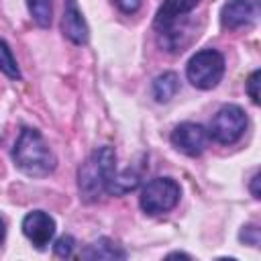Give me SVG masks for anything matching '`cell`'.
<instances>
[{
  "label": "cell",
  "instance_id": "9a60e30c",
  "mask_svg": "<svg viewBox=\"0 0 261 261\" xmlns=\"http://www.w3.org/2000/svg\"><path fill=\"white\" fill-rule=\"evenodd\" d=\"M0 71L6 73L12 80H18L20 77V69L16 65V59H14L12 51H10V47L2 39H0Z\"/></svg>",
  "mask_w": 261,
  "mask_h": 261
},
{
  "label": "cell",
  "instance_id": "5bb4252c",
  "mask_svg": "<svg viewBox=\"0 0 261 261\" xmlns=\"http://www.w3.org/2000/svg\"><path fill=\"white\" fill-rule=\"evenodd\" d=\"M139 179H141V175L137 171H130V169L122 171L120 175L114 173V177H112V181L108 186V194H116V196L118 194H126V192L135 190L139 186Z\"/></svg>",
  "mask_w": 261,
  "mask_h": 261
},
{
  "label": "cell",
  "instance_id": "7a4b0ae2",
  "mask_svg": "<svg viewBox=\"0 0 261 261\" xmlns=\"http://www.w3.org/2000/svg\"><path fill=\"white\" fill-rule=\"evenodd\" d=\"M12 159L20 171L33 177L49 175L55 169V155L35 128H24L12 149Z\"/></svg>",
  "mask_w": 261,
  "mask_h": 261
},
{
  "label": "cell",
  "instance_id": "44dd1931",
  "mask_svg": "<svg viewBox=\"0 0 261 261\" xmlns=\"http://www.w3.org/2000/svg\"><path fill=\"white\" fill-rule=\"evenodd\" d=\"M2 239H4V222L0 218V243H2Z\"/></svg>",
  "mask_w": 261,
  "mask_h": 261
},
{
  "label": "cell",
  "instance_id": "ffe728a7",
  "mask_svg": "<svg viewBox=\"0 0 261 261\" xmlns=\"http://www.w3.org/2000/svg\"><path fill=\"white\" fill-rule=\"evenodd\" d=\"M257 184H259V173H255V175H253V181H251V192H253V198H259Z\"/></svg>",
  "mask_w": 261,
  "mask_h": 261
},
{
  "label": "cell",
  "instance_id": "7c38bea8",
  "mask_svg": "<svg viewBox=\"0 0 261 261\" xmlns=\"http://www.w3.org/2000/svg\"><path fill=\"white\" fill-rule=\"evenodd\" d=\"M177 88H179L177 75L171 73V71H167V73L159 75V77L153 82V96H155L157 102H167V100H171V98L175 96Z\"/></svg>",
  "mask_w": 261,
  "mask_h": 261
},
{
  "label": "cell",
  "instance_id": "52a82bcc",
  "mask_svg": "<svg viewBox=\"0 0 261 261\" xmlns=\"http://www.w3.org/2000/svg\"><path fill=\"white\" fill-rule=\"evenodd\" d=\"M22 232L37 249H43L51 243L55 234V220L43 210L29 212L22 220Z\"/></svg>",
  "mask_w": 261,
  "mask_h": 261
},
{
  "label": "cell",
  "instance_id": "d6986e66",
  "mask_svg": "<svg viewBox=\"0 0 261 261\" xmlns=\"http://www.w3.org/2000/svg\"><path fill=\"white\" fill-rule=\"evenodd\" d=\"M114 2H116V6H118L122 12H126V14L139 10V6H141V0H114Z\"/></svg>",
  "mask_w": 261,
  "mask_h": 261
},
{
  "label": "cell",
  "instance_id": "3957f363",
  "mask_svg": "<svg viewBox=\"0 0 261 261\" xmlns=\"http://www.w3.org/2000/svg\"><path fill=\"white\" fill-rule=\"evenodd\" d=\"M186 73H188V80L196 88L210 90V88H214L222 80V73H224V57L218 51H214V49L198 51L188 61Z\"/></svg>",
  "mask_w": 261,
  "mask_h": 261
},
{
  "label": "cell",
  "instance_id": "ac0fdd59",
  "mask_svg": "<svg viewBox=\"0 0 261 261\" xmlns=\"http://www.w3.org/2000/svg\"><path fill=\"white\" fill-rule=\"evenodd\" d=\"M241 239H243L245 243H249V245L257 247V245H259V228H257L255 224L247 226V228H245V230L241 232Z\"/></svg>",
  "mask_w": 261,
  "mask_h": 261
},
{
  "label": "cell",
  "instance_id": "8fae6325",
  "mask_svg": "<svg viewBox=\"0 0 261 261\" xmlns=\"http://www.w3.org/2000/svg\"><path fill=\"white\" fill-rule=\"evenodd\" d=\"M84 259H126V251L110 239H98L82 251Z\"/></svg>",
  "mask_w": 261,
  "mask_h": 261
},
{
  "label": "cell",
  "instance_id": "277c9868",
  "mask_svg": "<svg viewBox=\"0 0 261 261\" xmlns=\"http://www.w3.org/2000/svg\"><path fill=\"white\" fill-rule=\"evenodd\" d=\"M245 128H247V116L243 108L228 104V106H222L212 116L208 137H212L220 145H232L243 137Z\"/></svg>",
  "mask_w": 261,
  "mask_h": 261
},
{
  "label": "cell",
  "instance_id": "6da1fadb",
  "mask_svg": "<svg viewBox=\"0 0 261 261\" xmlns=\"http://www.w3.org/2000/svg\"><path fill=\"white\" fill-rule=\"evenodd\" d=\"M116 173V155L110 147L96 149L80 167L77 184L80 194L86 202L98 200L104 192H108V186Z\"/></svg>",
  "mask_w": 261,
  "mask_h": 261
},
{
  "label": "cell",
  "instance_id": "ba28073f",
  "mask_svg": "<svg viewBox=\"0 0 261 261\" xmlns=\"http://www.w3.org/2000/svg\"><path fill=\"white\" fill-rule=\"evenodd\" d=\"M259 14L257 0H230L224 4L220 20L226 29H241L247 24H253Z\"/></svg>",
  "mask_w": 261,
  "mask_h": 261
},
{
  "label": "cell",
  "instance_id": "e0dca14e",
  "mask_svg": "<svg viewBox=\"0 0 261 261\" xmlns=\"http://www.w3.org/2000/svg\"><path fill=\"white\" fill-rule=\"evenodd\" d=\"M259 77H261V71L255 69L247 80V92H249V96L255 104H259Z\"/></svg>",
  "mask_w": 261,
  "mask_h": 261
},
{
  "label": "cell",
  "instance_id": "9c48e42d",
  "mask_svg": "<svg viewBox=\"0 0 261 261\" xmlns=\"http://www.w3.org/2000/svg\"><path fill=\"white\" fill-rule=\"evenodd\" d=\"M63 33L65 37L75 43V45H84L88 43V37H90V31H88V24L77 8V2L75 0H65V10H63Z\"/></svg>",
  "mask_w": 261,
  "mask_h": 261
},
{
  "label": "cell",
  "instance_id": "8992f818",
  "mask_svg": "<svg viewBox=\"0 0 261 261\" xmlns=\"http://www.w3.org/2000/svg\"><path fill=\"white\" fill-rule=\"evenodd\" d=\"M206 141H208V130L196 122H181L171 133L173 147L190 157L200 155L206 147Z\"/></svg>",
  "mask_w": 261,
  "mask_h": 261
},
{
  "label": "cell",
  "instance_id": "5b68a950",
  "mask_svg": "<svg viewBox=\"0 0 261 261\" xmlns=\"http://www.w3.org/2000/svg\"><path fill=\"white\" fill-rule=\"evenodd\" d=\"M177 202H179V186L171 177L151 179L141 194V208L153 216L169 212Z\"/></svg>",
  "mask_w": 261,
  "mask_h": 261
},
{
  "label": "cell",
  "instance_id": "4fadbf2b",
  "mask_svg": "<svg viewBox=\"0 0 261 261\" xmlns=\"http://www.w3.org/2000/svg\"><path fill=\"white\" fill-rule=\"evenodd\" d=\"M29 12L39 27H49L53 18V0H27Z\"/></svg>",
  "mask_w": 261,
  "mask_h": 261
},
{
  "label": "cell",
  "instance_id": "2e32d148",
  "mask_svg": "<svg viewBox=\"0 0 261 261\" xmlns=\"http://www.w3.org/2000/svg\"><path fill=\"white\" fill-rule=\"evenodd\" d=\"M73 249H75V241L69 234L59 237L57 243H55V255L57 257H71L73 255Z\"/></svg>",
  "mask_w": 261,
  "mask_h": 261
},
{
  "label": "cell",
  "instance_id": "30bf717a",
  "mask_svg": "<svg viewBox=\"0 0 261 261\" xmlns=\"http://www.w3.org/2000/svg\"><path fill=\"white\" fill-rule=\"evenodd\" d=\"M198 2H200V0H165V2L161 4V8H159L157 16H155V27H157L161 33H167V31L173 27V22H175L179 16H184V14H188L190 10H194V8L198 6Z\"/></svg>",
  "mask_w": 261,
  "mask_h": 261
}]
</instances>
